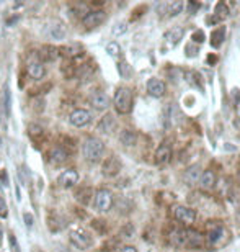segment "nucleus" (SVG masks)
Here are the masks:
<instances>
[{
    "instance_id": "a18cd8bd",
    "label": "nucleus",
    "mask_w": 240,
    "mask_h": 252,
    "mask_svg": "<svg viewBox=\"0 0 240 252\" xmlns=\"http://www.w3.org/2000/svg\"><path fill=\"white\" fill-rule=\"evenodd\" d=\"M2 236H3V228L0 225V242H2Z\"/></svg>"
},
{
    "instance_id": "4468645a",
    "label": "nucleus",
    "mask_w": 240,
    "mask_h": 252,
    "mask_svg": "<svg viewBox=\"0 0 240 252\" xmlns=\"http://www.w3.org/2000/svg\"><path fill=\"white\" fill-rule=\"evenodd\" d=\"M28 76L31 79H35V81H41V79H44L46 76V67L43 63H40V61H33V63L28 64Z\"/></svg>"
},
{
    "instance_id": "aec40b11",
    "label": "nucleus",
    "mask_w": 240,
    "mask_h": 252,
    "mask_svg": "<svg viewBox=\"0 0 240 252\" xmlns=\"http://www.w3.org/2000/svg\"><path fill=\"white\" fill-rule=\"evenodd\" d=\"M58 53L60 56H64L65 59H75L79 56H82V48L79 44H70V46H64V48H58Z\"/></svg>"
},
{
    "instance_id": "c9c22d12",
    "label": "nucleus",
    "mask_w": 240,
    "mask_h": 252,
    "mask_svg": "<svg viewBox=\"0 0 240 252\" xmlns=\"http://www.w3.org/2000/svg\"><path fill=\"white\" fill-rule=\"evenodd\" d=\"M8 216V205L5 202V198L0 197V218H7Z\"/></svg>"
},
{
    "instance_id": "f03ea898",
    "label": "nucleus",
    "mask_w": 240,
    "mask_h": 252,
    "mask_svg": "<svg viewBox=\"0 0 240 252\" xmlns=\"http://www.w3.org/2000/svg\"><path fill=\"white\" fill-rule=\"evenodd\" d=\"M113 105H115V110L120 115H128V113H131V111H133V105H134L133 92H131L128 87H120L116 90V93H115Z\"/></svg>"
},
{
    "instance_id": "f3484780",
    "label": "nucleus",
    "mask_w": 240,
    "mask_h": 252,
    "mask_svg": "<svg viewBox=\"0 0 240 252\" xmlns=\"http://www.w3.org/2000/svg\"><path fill=\"white\" fill-rule=\"evenodd\" d=\"M38 56H40V63L44 64V63H51V61H54L59 56V53H58V48L46 44V46H43V48L40 49Z\"/></svg>"
},
{
    "instance_id": "c85d7f7f",
    "label": "nucleus",
    "mask_w": 240,
    "mask_h": 252,
    "mask_svg": "<svg viewBox=\"0 0 240 252\" xmlns=\"http://www.w3.org/2000/svg\"><path fill=\"white\" fill-rule=\"evenodd\" d=\"M227 17H229V7L225 5V3L219 2L214 8V18L218 21H220V20H225Z\"/></svg>"
},
{
    "instance_id": "58836bf2",
    "label": "nucleus",
    "mask_w": 240,
    "mask_h": 252,
    "mask_svg": "<svg viewBox=\"0 0 240 252\" xmlns=\"http://www.w3.org/2000/svg\"><path fill=\"white\" fill-rule=\"evenodd\" d=\"M8 241H10L12 252H20V247H18V242H17L15 234H10V236H8Z\"/></svg>"
},
{
    "instance_id": "79ce46f5",
    "label": "nucleus",
    "mask_w": 240,
    "mask_h": 252,
    "mask_svg": "<svg viewBox=\"0 0 240 252\" xmlns=\"http://www.w3.org/2000/svg\"><path fill=\"white\" fill-rule=\"evenodd\" d=\"M121 252H138V249H136L134 246H124L123 249H121Z\"/></svg>"
},
{
    "instance_id": "e433bc0d",
    "label": "nucleus",
    "mask_w": 240,
    "mask_h": 252,
    "mask_svg": "<svg viewBox=\"0 0 240 252\" xmlns=\"http://www.w3.org/2000/svg\"><path fill=\"white\" fill-rule=\"evenodd\" d=\"M193 41H195V43H203V41L206 40V35H204V31H201V30H198V31H195V33H193Z\"/></svg>"
},
{
    "instance_id": "9b49d317",
    "label": "nucleus",
    "mask_w": 240,
    "mask_h": 252,
    "mask_svg": "<svg viewBox=\"0 0 240 252\" xmlns=\"http://www.w3.org/2000/svg\"><path fill=\"white\" fill-rule=\"evenodd\" d=\"M110 97L106 95L105 92L101 90H95L90 95V105L93 106L95 110H106L110 106Z\"/></svg>"
},
{
    "instance_id": "7ed1b4c3",
    "label": "nucleus",
    "mask_w": 240,
    "mask_h": 252,
    "mask_svg": "<svg viewBox=\"0 0 240 252\" xmlns=\"http://www.w3.org/2000/svg\"><path fill=\"white\" fill-rule=\"evenodd\" d=\"M69 241L74 247H77L80 251H87L93 246V237L87 230L83 228H77V230H72L69 234Z\"/></svg>"
},
{
    "instance_id": "2eb2a0df",
    "label": "nucleus",
    "mask_w": 240,
    "mask_h": 252,
    "mask_svg": "<svg viewBox=\"0 0 240 252\" xmlns=\"http://www.w3.org/2000/svg\"><path fill=\"white\" fill-rule=\"evenodd\" d=\"M200 177H201L200 166H191V167H188L185 170V174H183V182H185L186 185L193 187L200 182Z\"/></svg>"
},
{
    "instance_id": "4be33fe9",
    "label": "nucleus",
    "mask_w": 240,
    "mask_h": 252,
    "mask_svg": "<svg viewBox=\"0 0 240 252\" xmlns=\"http://www.w3.org/2000/svg\"><path fill=\"white\" fill-rule=\"evenodd\" d=\"M115 126H116V121H115V118H113V115H105L100 120V123H98L97 129L101 133H105V134H110L113 129H115Z\"/></svg>"
},
{
    "instance_id": "9d476101",
    "label": "nucleus",
    "mask_w": 240,
    "mask_h": 252,
    "mask_svg": "<svg viewBox=\"0 0 240 252\" xmlns=\"http://www.w3.org/2000/svg\"><path fill=\"white\" fill-rule=\"evenodd\" d=\"M120 170H121V161L116 156L106 157V161L101 166V174L105 177H115L120 174Z\"/></svg>"
},
{
    "instance_id": "412c9836",
    "label": "nucleus",
    "mask_w": 240,
    "mask_h": 252,
    "mask_svg": "<svg viewBox=\"0 0 240 252\" xmlns=\"http://www.w3.org/2000/svg\"><path fill=\"white\" fill-rule=\"evenodd\" d=\"M48 225H49V230L51 231L58 232V231H60L65 226V223H64V218L60 216V214H58L56 211L54 213L49 211V214H48Z\"/></svg>"
},
{
    "instance_id": "ddd939ff",
    "label": "nucleus",
    "mask_w": 240,
    "mask_h": 252,
    "mask_svg": "<svg viewBox=\"0 0 240 252\" xmlns=\"http://www.w3.org/2000/svg\"><path fill=\"white\" fill-rule=\"evenodd\" d=\"M170 159H172V147H170V144L162 143L157 147V151H155V162H157V164H168Z\"/></svg>"
},
{
    "instance_id": "423d86ee",
    "label": "nucleus",
    "mask_w": 240,
    "mask_h": 252,
    "mask_svg": "<svg viewBox=\"0 0 240 252\" xmlns=\"http://www.w3.org/2000/svg\"><path fill=\"white\" fill-rule=\"evenodd\" d=\"M173 218H175L178 223H183V225L190 226L195 223L196 211L193 208L183 207V205H177V207H173Z\"/></svg>"
},
{
    "instance_id": "6ab92c4d",
    "label": "nucleus",
    "mask_w": 240,
    "mask_h": 252,
    "mask_svg": "<svg viewBox=\"0 0 240 252\" xmlns=\"http://www.w3.org/2000/svg\"><path fill=\"white\" fill-rule=\"evenodd\" d=\"M28 136H30L35 143H41V141H44L46 131L43 126H40L36 123H30L28 125Z\"/></svg>"
},
{
    "instance_id": "c756f323",
    "label": "nucleus",
    "mask_w": 240,
    "mask_h": 252,
    "mask_svg": "<svg viewBox=\"0 0 240 252\" xmlns=\"http://www.w3.org/2000/svg\"><path fill=\"white\" fill-rule=\"evenodd\" d=\"M90 197H93V192L88 189V187H83L82 190H79V192L75 193V198L83 205H87L88 202H90Z\"/></svg>"
},
{
    "instance_id": "4c0bfd02",
    "label": "nucleus",
    "mask_w": 240,
    "mask_h": 252,
    "mask_svg": "<svg viewBox=\"0 0 240 252\" xmlns=\"http://www.w3.org/2000/svg\"><path fill=\"white\" fill-rule=\"evenodd\" d=\"M23 219H25L26 228H33V225H35V218H33V214L30 211L23 213Z\"/></svg>"
},
{
    "instance_id": "6e6552de",
    "label": "nucleus",
    "mask_w": 240,
    "mask_h": 252,
    "mask_svg": "<svg viewBox=\"0 0 240 252\" xmlns=\"http://www.w3.org/2000/svg\"><path fill=\"white\" fill-rule=\"evenodd\" d=\"M105 20H106V12L105 10H90L83 15L82 25L88 28V30H92V28L100 26Z\"/></svg>"
},
{
    "instance_id": "39448f33",
    "label": "nucleus",
    "mask_w": 240,
    "mask_h": 252,
    "mask_svg": "<svg viewBox=\"0 0 240 252\" xmlns=\"http://www.w3.org/2000/svg\"><path fill=\"white\" fill-rule=\"evenodd\" d=\"M46 35L54 41H62L65 40V36H67V26H65V23L62 20L54 18V20H51L48 23V26H46Z\"/></svg>"
},
{
    "instance_id": "cd10ccee",
    "label": "nucleus",
    "mask_w": 240,
    "mask_h": 252,
    "mask_svg": "<svg viewBox=\"0 0 240 252\" xmlns=\"http://www.w3.org/2000/svg\"><path fill=\"white\" fill-rule=\"evenodd\" d=\"M183 2L181 0H175V2H165V13H168L170 17H175L178 13H181L183 10Z\"/></svg>"
},
{
    "instance_id": "49530a36",
    "label": "nucleus",
    "mask_w": 240,
    "mask_h": 252,
    "mask_svg": "<svg viewBox=\"0 0 240 252\" xmlns=\"http://www.w3.org/2000/svg\"><path fill=\"white\" fill-rule=\"evenodd\" d=\"M35 252H36V251H35Z\"/></svg>"
},
{
    "instance_id": "f8f14e48",
    "label": "nucleus",
    "mask_w": 240,
    "mask_h": 252,
    "mask_svg": "<svg viewBox=\"0 0 240 252\" xmlns=\"http://www.w3.org/2000/svg\"><path fill=\"white\" fill-rule=\"evenodd\" d=\"M147 92H149L150 97H154V99H160V97H163V93H165V84L157 77L149 79L147 81Z\"/></svg>"
},
{
    "instance_id": "473e14b6",
    "label": "nucleus",
    "mask_w": 240,
    "mask_h": 252,
    "mask_svg": "<svg viewBox=\"0 0 240 252\" xmlns=\"http://www.w3.org/2000/svg\"><path fill=\"white\" fill-rule=\"evenodd\" d=\"M106 53L110 54V56H113V58L120 56V53H121L120 44H118L116 41H111V43H108V44H106Z\"/></svg>"
},
{
    "instance_id": "b1692460",
    "label": "nucleus",
    "mask_w": 240,
    "mask_h": 252,
    "mask_svg": "<svg viewBox=\"0 0 240 252\" xmlns=\"http://www.w3.org/2000/svg\"><path fill=\"white\" fill-rule=\"evenodd\" d=\"M120 141L126 147H133L136 141H138V134H136L133 129H124V131H121L120 134Z\"/></svg>"
},
{
    "instance_id": "f704fd0d",
    "label": "nucleus",
    "mask_w": 240,
    "mask_h": 252,
    "mask_svg": "<svg viewBox=\"0 0 240 252\" xmlns=\"http://www.w3.org/2000/svg\"><path fill=\"white\" fill-rule=\"evenodd\" d=\"M113 35L115 36H121V35H124L126 31H128V25H126L124 21H120V23H116L115 26H113Z\"/></svg>"
},
{
    "instance_id": "5701e85b",
    "label": "nucleus",
    "mask_w": 240,
    "mask_h": 252,
    "mask_svg": "<svg viewBox=\"0 0 240 252\" xmlns=\"http://www.w3.org/2000/svg\"><path fill=\"white\" fill-rule=\"evenodd\" d=\"M183 35H185V30H183L181 26H175V28H172V30H168L167 33H165V40L172 46H175V44L180 43V40L183 38Z\"/></svg>"
},
{
    "instance_id": "ea45409f",
    "label": "nucleus",
    "mask_w": 240,
    "mask_h": 252,
    "mask_svg": "<svg viewBox=\"0 0 240 252\" xmlns=\"http://www.w3.org/2000/svg\"><path fill=\"white\" fill-rule=\"evenodd\" d=\"M2 180H3V185H8V177H7V172L5 170H0V185H2Z\"/></svg>"
},
{
    "instance_id": "37998d69",
    "label": "nucleus",
    "mask_w": 240,
    "mask_h": 252,
    "mask_svg": "<svg viewBox=\"0 0 240 252\" xmlns=\"http://www.w3.org/2000/svg\"><path fill=\"white\" fill-rule=\"evenodd\" d=\"M198 7H200V5H198V3H190V12H191V13H195Z\"/></svg>"
},
{
    "instance_id": "a19ab883",
    "label": "nucleus",
    "mask_w": 240,
    "mask_h": 252,
    "mask_svg": "<svg viewBox=\"0 0 240 252\" xmlns=\"http://www.w3.org/2000/svg\"><path fill=\"white\" fill-rule=\"evenodd\" d=\"M121 232H123V234H126L124 237H131V236H133V232H134V228L133 226L123 228V231H121Z\"/></svg>"
},
{
    "instance_id": "20e7f679",
    "label": "nucleus",
    "mask_w": 240,
    "mask_h": 252,
    "mask_svg": "<svg viewBox=\"0 0 240 252\" xmlns=\"http://www.w3.org/2000/svg\"><path fill=\"white\" fill-rule=\"evenodd\" d=\"M93 207H95L97 211L101 213L110 211L113 207V193L106 189L97 190L95 195H93Z\"/></svg>"
},
{
    "instance_id": "72a5a7b5",
    "label": "nucleus",
    "mask_w": 240,
    "mask_h": 252,
    "mask_svg": "<svg viewBox=\"0 0 240 252\" xmlns=\"http://www.w3.org/2000/svg\"><path fill=\"white\" fill-rule=\"evenodd\" d=\"M118 71H120L121 77H124V79H128L131 76V67L126 61H121V63L118 64Z\"/></svg>"
},
{
    "instance_id": "dca6fc26",
    "label": "nucleus",
    "mask_w": 240,
    "mask_h": 252,
    "mask_svg": "<svg viewBox=\"0 0 240 252\" xmlns=\"http://www.w3.org/2000/svg\"><path fill=\"white\" fill-rule=\"evenodd\" d=\"M69 156H70V152L67 149H64L62 146H56L51 149V152H49L51 162H54V164H64V162L69 159Z\"/></svg>"
},
{
    "instance_id": "bb28decb",
    "label": "nucleus",
    "mask_w": 240,
    "mask_h": 252,
    "mask_svg": "<svg viewBox=\"0 0 240 252\" xmlns=\"http://www.w3.org/2000/svg\"><path fill=\"white\" fill-rule=\"evenodd\" d=\"M224 38H225V28L219 26L218 30H214L213 35H211V44H213V48H219V46L222 44Z\"/></svg>"
},
{
    "instance_id": "1a4fd4ad",
    "label": "nucleus",
    "mask_w": 240,
    "mask_h": 252,
    "mask_svg": "<svg viewBox=\"0 0 240 252\" xmlns=\"http://www.w3.org/2000/svg\"><path fill=\"white\" fill-rule=\"evenodd\" d=\"M79 172L75 169H67L64 170L62 174L58 177V184L59 187H62V189H72L79 184Z\"/></svg>"
},
{
    "instance_id": "a211bd4d",
    "label": "nucleus",
    "mask_w": 240,
    "mask_h": 252,
    "mask_svg": "<svg viewBox=\"0 0 240 252\" xmlns=\"http://www.w3.org/2000/svg\"><path fill=\"white\" fill-rule=\"evenodd\" d=\"M200 187L203 190H211L213 187L216 185V174L213 170H204L201 172V177H200Z\"/></svg>"
},
{
    "instance_id": "2f4dec72",
    "label": "nucleus",
    "mask_w": 240,
    "mask_h": 252,
    "mask_svg": "<svg viewBox=\"0 0 240 252\" xmlns=\"http://www.w3.org/2000/svg\"><path fill=\"white\" fill-rule=\"evenodd\" d=\"M222 228L220 226H216L214 230H211L209 232H208V241L211 242V244H214V242H218L219 239H220V234H222Z\"/></svg>"
},
{
    "instance_id": "a878e982",
    "label": "nucleus",
    "mask_w": 240,
    "mask_h": 252,
    "mask_svg": "<svg viewBox=\"0 0 240 252\" xmlns=\"http://www.w3.org/2000/svg\"><path fill=\"white\" fill-rule=\"evenodd\" d=\"M186 231L185 230H173L170 232V242L173 246H185Z\"/></svg>"
},
{
    "instance_id": "f257e3e1",
    "label": "nucleus",
    "mask_w": 240,
    "mask_h": 252,
    "mask_svg": "<svg viewBox=\"0 0 240 252\" xmlns=\"http://www.w3.org/2000/svg\"><path fill=\"white\" fill-rule=\"evenodd\" d=\"M103 154H105V143L100 138L88 136L83 141V157L90 162V164H97L101 161Z\"/></svg>"
},
{
    "instance_id": "7c9ffc66",
    "label": "nucleus",
    "mask_w": 240,
    "mask_h": 252,
    "mask_svg": "<svg viewBox=\"0 0 240 252\" xmlns=\"http://www.w3.org/2000/svg\"><path fill=\"white\" fill-rule=\"evenodd\" d=\"M3 108H5V115L10 116V106H12V93L8 85H5V92H3V102H2Z\"/></svg>"
},
{
    "instance_id": "393cba45",
    "label": "nucleus",
    "mask_w": 240,
    "mask_h": 252,
    "mask_svg": "<svg viewBox=\"0 0 240 252\" xmlns=\"http://www.w3.org/2000/svg\"><path fill=\"white\" fill-rule=\"evenodd\" d=\"M203 241H204V237L201 232H198L195 230H188L186 231V241H185V244H190L193 247H198V246H201L203 244Z\"/></svg>"
},
{
    "instance_id": "0eeeda50",
    "label": "nucleus",
    "mask_w": 240,
    "mask_h": 252,
    "mask_svg": "<svg viewBox=\"0 0 240 252\" xmlns=\"http://www.w3.org/2000/svg\"><path fill=\"white\" fill-rule=\"evenodd\" d=\"M90 121H92V113L85 108H75L69 115V123L75 126V128H83V126L90 125Z\"/></svg>"
},
{
    "instance_id": "c03bdc74",
    "label": "nucleus",
    "mask_w": 240,
    "mask_h": 252,
    "mask_svg": "<svg viewBox=\"0 0 240 252\" xmlns=\"http://www.w3.org/2000/svg\"><path fill=\"white\" fill-rule=\"evenodd\" d=\"M208 61H209V64H214L216 61H218V58H216V56H209V58H208Z\"/></svg>"
}]
</instances>
